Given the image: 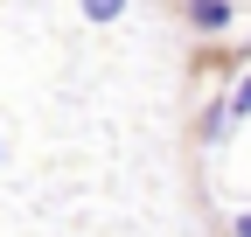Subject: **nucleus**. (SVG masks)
Wrapping results in <instances>:
<instances>
[{
    "mask_svg": "<svg viewBox=\"0 0 251 237\" xmlns=\"http://www.w3.org/2000/svg\"><path fill=\"white\" fill-rule=\"evenodd\" d=\"M0 161H7V146H0Z\"/></svg>",
    "mask_w": 251,
    "mask_h": 237,
    "instance_id": "obj_4",
    "label": "nucleus"
},
{
    "mask_svg": "<svg viewBox=\"0 0 251 237\" xmlns=\"http://www.w3.org/2000/svg\"><path fill=\"white\" fill-rule=\"evenodd\" d=\"M230 230H237V237H251V210H244V216H237V223H230Z\"/></svg>",
    "mask_w": 251,
    "mask_h": 237,
    "instance_id": "obj_3",
    "label": "nucleus"
},
{
    "mask_svg": "<svg viewBox=\"0 0 251 237\" xmlns=\"http://www.w3.org/2000/svg\"><path fill=\"white\" fill-rule=\"evenodd\" d=\"M230 118H251V77L237 84V91H230Z\"/></svg>",
    "mask_w": 251,
    "mask_h": 237,
    "instance_id": "obj_2",
    "label": "nucleus"
},
{
    "mask_svg": "<svg viewBox=\"0 0 251 237\" xmlns=\"http://www.w3.org/2000/svg\"><path fill=\"white\" fill-rule=\"evenodd\" d=\"M188 28H202V35H216V28H230V7H188Z\"/></svg>",
    "mask_w": 251,
    "mask_h": 237,
    "instance_id": "obj_1",
    "label": "nucleus"
}]
</instances>
